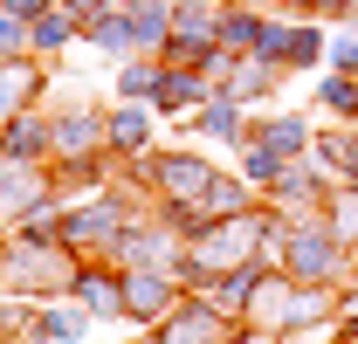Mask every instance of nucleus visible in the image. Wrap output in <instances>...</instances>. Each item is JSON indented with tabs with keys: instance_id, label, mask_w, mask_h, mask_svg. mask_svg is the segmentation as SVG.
Wrapping results in <instances>:
<instances>
[{
	"instance_id": "obj_27",
	"label": "nucleus",
	"mask_w": 358,
	"mask_h": 344,
	"mask_svg": "<svg viewBox=\"0 0 358 344\" xmlns=\"http://www.w3.org/2000/svg\"><path fill=\"white\" fill-rule=\"evenodd\" d=\"M324 55H331V62H338L345 76H358V35H338V42L324 48Z\"/></svg>"
},
{
	"instance_id": "obj_14",
	"label": "nucleus",
	"mask_w": 358,
	"mask_h": 344,
	"mask_svg": "<svg viewBox=\"0 0 358 344\" xmlns=\"http://www.w3.org/2000/svg\"><path fill=\"white\" fill-rule=\"evenodd\" d=\"M28 89H35V69H28V62H0V117H7Z\"/></svg>"
},
{
	"instance_id": "obj_9",
	"label": "nucleus",
	"mask_w": 358,
	"mask_h": 344,
	"mask_svg": "<svg viewBox=\"0 0 358 344\" xmlns=\"http://www.w3.org/2000/svg\"><path fill=\"white\" fill-rule=\"evenodd\" d=\"M124 317H145V324L166 317V282H159V275H131V282H124Z\"/></svg>"
},
{
	"instance_id": "obj_33",
	"label": "nucleus",
	"mask_w": 358,
	"mask_h": 344,
	"mask_svg": "<svg viewBox=\"0 0 358 344\" xmlns=\"http://www.w3.org/2000/svg\"><path fill=\"white\" fill-rule=\"evenodd\" d=\"M352 248H358V241H352Z\"/></svg>"
},
{
	"instance_id": "obj_11",
	"label": "nucleus",
	"mask_w": 358,
	"mask_h": 344,
	"mask_svg": "<svg viewBox=\"0 0 358 344\" xmlns=\"http://www.w3.org/2000/svg\"><path fill=\"white\" fill-rule=\"evenodd\" d=\"M166 344H221V317L214 310H193V317H179L166 331Z\"/></svg>"
},
{
	"instance_id": "obj_3",
	"label": "nucleus",
	"mask_w": 358,
	"mask_h": 344,
	"mask_svg": "<svg viewBox=\"0 0 358 344\" xmlns=\"http://www.w3.org/2000/svg\"><path fill=\"white\" fill-rule=\"evenodd\" d=\"M255 55H268V62H317L324 55V35L317 28H289V21H268V35Z\"/></svg>"
},
{
	"instance_id": "obj_24",
	"label": "nucleus",
	"mask_w": 358,
	"mask_h": 344,
	"mask_svg": "<svg viewBox=\"0 0 358 344\" xmlns=\"http://www.w3.org/2000/svg\"><path fill=\"white\" fill-rule=\"evenodd\" d=\"M331 234H338L345 248L358 241V193H338V220H331Z\"/></svg>"
},
{
	"instance_id": "obj_28",
	"label": "nucleus",
	"mask_w": 358,
	"mask_h": 344,
	"mask_svg": "<svg viewBox=\"0 0 358 344\" xmlns=\"http://www.w3.org/2000/svg\"><path fill=\"white\" fill-rule=\"evenodd\" d=\"M69 14H83V21H103V0H69Z\"/></svg>"
},
{
	"instance_id": "obj_19",
	"label": "nucleus",
	"mask_w": 358,
	"mask_h": 344,
	"mask_svg": "<svg viewBox=\"0 0 358 344\" xmlns=\"http://www.w3.org/2000/svg\"><path fill=\"white\" fill-rule=\"evenodd\" d=\"M103 138H110V145H124V152H138V145H145V110H117Z\"/></svg>"
},
{
	"instance_id": "obj_23",
	"label": "nucleus",
	"mask_w": 358,
	"mask_h": 344,
	"mask_svg": "<svg viewBox=\"0 0 358 344\" xmlns=\"http://www.w3.org/2000/svg\"><path fill=\"white\" fill-rule=\"evenodd\" d=\"M234 124H241V117H234V96L221 89V103H207V117H200V131H207V138H234Z\"/></svg>"
},
{
	"instance_id": "obj_5",
	"label": "nucleus",
	"mask_w": 358,
	"mask_h": 344,
	"mask_svg": "<svg viewBox=\"0 0 358 344\" xmlns=\"http://www.w3.org/2000/svg\"><path fill=\"white\" fill-rule=\"evenodd\" d=\"M268 21L262 7H234V14H221V48H262Z\"/></svg>"
},
{
	"instance_id": "obj_22",
	"label": "nucleus",
	"mask_w": 358,
	"mask_h": 344,
	"mask_svg": "<svg viewBox=\"0 0 358 344\" xmlns=\"http://www.w3.org/2000/svg\"><path fill=\"white\" fill-rule=\"evenodd\" d=\"M96 138H103V124H90V117H76V124H62V131H55V152H90Z\"/></svg>"
},
{
	"instance_id": "obj_18",
	"label": "nucleus",
	"mask_w": 358,
	"mask_h": 344,
	"mask_svg": "<svg viewBox=\"0 0 358 344\" xmlns=\"http://www.w3.org/2000/svg\"><path fill=\"white\" fill-rule=\"evenodd\" d=\"M324 159L358 179V131H331V138H324Z\"/></svg>"
},
{
	"instance_id": "obj_1",
	"label": "nucleus",
	"mask_w": 358,
	"mask_h": 344,
	"mask_svg": "<svg viewBox=\"0 0 358 344\" xmlns=\"http://www.w3.org/2000/svg\"><path fill=\"white\" fill-rule=\"evenodd\" d=\"M338 261H345V241L331 234V227H289L282 234V268H289V282H331L338 275Z\"/></svg>"
},
{
	"instance_id": "obj_17",
	"label": "nucleus",
	"mask_w": 358,
	"mask_h": 344,
	"mask_svg": "<svg viewBox=\"0 0 358 344\" xmlns=\"http://www.w3.org/2000/svg\"><path fill=\"white\" fill-rule=\"evenodd\" d=\"M241 200H248V193H241L234 179H214V186H207V220H227V214H241Z\"/></svg>"
},
{
	"instance_id": "obj_29",
	"label": "nucleus",
	"mask_w": 358,
	"mask_h": 344,
	"mask_svg": "<svg viewBox=\"0 0 358 344\" xmlns=\"http://www.w3.org/2000/svg\"><path fill=\"white\" fill-rule=\"evenodd\" d=\"M317 7H324V14H338V7H352V0H317Z\"/></svg>"
},
{
	"instance_id": "obj_4",
	"label": "nucleus",
	"mask_w": 358,
	"mask_h": 344,
	"mask_svg": "<svg viewBox=\"0 0 358 344\" xmlns=\"http://www.w3.org/2000/svg\"><path fill=\"white\" fill-rule=\"evenodd\" d=\"M159 179H166V193H173V200H186V193H207V186H214V172L200 166V159H159Z\"/></svg>"
},
{
	"instance_id": "obj_25",
	"label": "nucleus",
	"mask_w": 358,
	"mask_h": 344,
	"mask_svg": "<svg viewBox=\"0 0 358 344\" xmlns=\"http://www.w3.org/2000/svg\"><path fill=\"white\" fill-rule=\"evenodd\" d=\"M42 338H83V317H76V310H48V317H42Z\"/></svg>"
},
{
	"instance_id": "obj_12",
	"label": "nucleus",
	"mask_w": 358,
	"mask_h": 344,
	"mask_svg": "<svg viewBox=\"0 0 358 344\" xmlns=\"http://www.w3.org/2000/svg\"><path fill=\"white\" fill-rule=\"evenodd\" d=\"M76 296L96 303V317H117V310H124V289H117L110 275H76Z\"/></svg>"
},
{
	"instance_id": "obj_13",
	"label": "nucleus",
	"mask_w": 358,
	"mask_h": 344,
	"mask_svg": "<svg viewBox=\"0 0 358 344\" xmlns=\"http://www.w3.org/2000/svg\"><path fill=\"white\" fill-rule=\"evenodd\" d=\"M69 28H76V14H69V7H55V14H35L28 42H35V48H62V42H69Z\"/></svg>"
},
{
	"instance_id": "obj_20",
	"label": "nucleus",
	"mask_w": 358,
	"mask_h": 344,
	"mask_svg": "<svg viewBox=\"0 0 358 344\" xmlns=\"http://www.w3.org/2000/svg\"><path fill=\"white\" fill-rule=\"evenodd\" d=\"M324 103H331L338 117H358V76H345V69H338V76L324 83Z\"/></svg>"
},
{
	"instance_id": "obj_7",
	"label": "nucleus",
	"mask_w": 358,
	"mask_h": 344,
	"mask_svg": "<svg viewBox=\"0 0 358 344\" xmlns=\"http://www.w3.org/2000/svg\"><path fill=\"white\" fill-rule=\"evenodd\" d=\"M255 145H268L275 159H296V152L310 145V124H303V117H275V124L255 131Z\"/></svg>"
},
{
	"instance_id": "obj_10",
	"label": "nucleus",
	"mask_w": 358,
	"mask_h": 344,
	"mask_svg": "<svg viewBox=\"0 0 358 344\" xmlns=\"http://www.w3.org/2000/svg\"><path fill=\"white\" fill-rule=\"evenodd\" d=\"M0 152H7L14 166H21V159H42V152H48V131L35 124V117H7V145H0Z\"/></svg>"
},
{
	"instance_id": "obj_30",
	"label": "nucleus",
	"mask_w": 358,
	"mask_h": 344,
	"mask_svg": "<svg viewBox=\"0 0 358 344\" xmlns=\"http://www.w3.org/2000/svg\"><path fill=\"white\" fill-rule=\"evenodd\" d=\"M234 7H275V0H234Z\"/></svg>"
},
{
	"instance_id": "obj_8",
	"label": "nucleus",
	"mask_w": 358,
	"mask_h": 344,
	"mask_svg": "<svg viewBox=\"0 0 358 344\" xmlns=\"http://www.w3.org/2000/svg\"><path fill=\"white\" fill-rule=\"evenodd\" d=\"M275 69H282V62H268V55H255V62H241V69H234V83H227V96H234V103H255V96H268V83H275Z\"/></svg>"
},
{
	"instance_id": "obj_26",
	"label": "nucleus",
	"mask_w": 358,
	"mask_h": 344,
	"mask_svg": "<svg viewBox=\"0 0 358 344\" xmlns=\"http://www.w3.org/2000/svg\"><path fill=\"white\" fill-rule=\"evenodd\" d=\"M21 42H28V21L0 7V55H14V48H21Z\"/></svg>"
},
{
	"instance_id": "obj_2",
	"label": "nucleus",
	"mask_w": 358,
	"mask_h": 344,
	"mask_svg": "<svg viewBox=\"0 0 358 344\" xmlns=\"http://www.w3.org/2000/svg\"><path fill=\"white\" fill-rule=\"evenodd\" d=\"M255 241H262V227L248 214H227L221 227H200V268H234V261L255 255Z\"/></svg>"
},
{
	"instance_id": "obj_21",
	"label": "nucleus",
	"mask_w": 358,
	"mask_h": 344,
	"mask_svg": "<svg viewBox=\"0 0 358 344\" xmlns=\"http://www.w3.org/2000/svg\"><path fill=\"white\" fill-rule=\"evenodd\" d=\"M131 28H138V42H159V35L173 28V14H166V7H152V0H145V7L131 0Z\"/></svg>"
},
{
	"instance_id": "obj_6",
	"label": "nucleus",
	"mask_w": 358,
	"mask_h": 344,
	"mask_svg": "<svg viewBox=\"0 0 358 344\" xmlns=\"http://www.w3.org/2000/svg\"><path fill=\"white\" fill-rule=\"evenodd\" d=\"M200 96H207L200 69H166V76H159V96H152V103H159V110H186V103H200Z\"/></svg>"
},
{
	"instance_id": "obj_15",
	"label": "nucleus",
	"mask_w": 358,
	"mask_h": 344,
	"mask_svg": "<svg viewBox=\"0 0 358 344\" xmlns=\"http://www.w3.org/2000/svg\"><path fill=\"white\" fill-rule=\"evenodd\" d=\"M96 48H110V55L138 48V28H131V14H103V21H96Z\"/></svg>"
},
{
	"instance_id": "obj_16",
	"label": "nucleus",
	"mask_w": 358,
	"mask_h": 344,
	"mask_svg": "<svg viewBox=\"0 0 358 344\" xmlns=\"http://www.w3.org/2000/svg\"><path fill=\"white\" fill-rule=\"evenodd\" d=\"M117 89H124V103H145V96H159V69H152V62H131V69L117 76Z\"/></svg>"
},
{
	"instance_id": "obj_31",
	"label": "nucleus",
	"mask_w": 358,
	"mask_h": 344,
	"mask_svg": "<svg viewBox=\"0 0 358 344\" xmlns=\"http://www.w3.org/2000/svg\"><path fill=\"white\" fill-rule=\"evenodd\" d=\"M282 7H317V0H282Z\"/></svg>"
},
{
	"instance_id": "obj_32",
	"label": "nucleus",
	"mask_w": 358,
	"mask_h": 344,
	"mask_svg": "<svg viewBox=\"0 0 358 344\" xmlns=\"http://www.w3.org/2000/svg\"><path fill=\"white\" fill-rule=\"evenodd\" d=\"M352 14H358V0H352Z\"/></svg>"
}]
</instances>
